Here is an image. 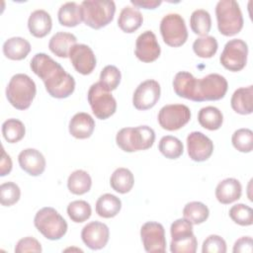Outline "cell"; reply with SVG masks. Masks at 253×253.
<instances>
[{
    "mask_svg": "<svg viewBox=\"0 0 253 253\" xmlns=\"http://www.w3.org/2000/svg\"><path fill=\"white\" fill-rule=\"evenodd\" d=\"M142 22V14L137 8L132 6L124 7L118 19V25L120 29L127 34L135 32L141 26Z\"/></svg>",
    "mask_w": 253,
    "mask_h": 253,
    "instance_id": "obj_25",
    "label": "cell"
},
{
    "mask_svg": "<svg viewBox=\"0 0 253 253\" xmlns=\"http://www.w3.org/2000/svg\"><path fill=\"white\" fill-rule=\"evenodd\" d=\"M70 61L77 72L90 74L96 66V56L90 46L84 43L74 44L69 51Z\"/></svg>",
    "mask_w": 253,
    "mask_h": 253,
    "instance_id": "obj_18",
    "label": "cell"
},
{
    "mask_svg": "<svg viewBox=\"0 0 253 253\" xmlns=\"http://www.w3.org/2000/svg\"><path fill=\"white\" fill-rule=\"evenodd\" d=\"M154 140L155 132L148 126L124 127L116 136L118 146L126 152L146 150L153 145Z\"/></svg>",
    "mask_w": 253,
    "mask_h": 253,
    "instance_id": "obj_4",
    "label": "cell"
},
{
    "mask_svg": "<svg viewBox=\"0 0 253 253\" xmlns=\"http://www.w3.org/2000/svg\"><path fill=\"white\" fill-rule=\"evenodd\" d=\"M30 51V42L21 37L10 38L3 44L4 55L12 60H22L27 57Z\"/></svg>",
    "mask_w": 253,
    "mask_h": 253,
    "instance_id": "obj_26",
    "label": "cell"
},
{
    "mask_svg": "<svg viewBox=\"0 0 253 253\" xmlns=\"http://www.w3.org/2000/svg\"><path fill=\"white\" fill-rule=\"evenodd\" d=\"M92 213L91 206L83 200L73 201L67 207V214L69 218L77 223L87 220Z\"/></svg>",
    "mask_w": 253,
    "mask_h": 253,
    "instance_id": "obj_38",
    "label": "cell"
},
{
    "mask_svg": "<svg viewBox=\"0 0 253 253\" xmlns=\"http://www.w3.org/2000/svg\"><path fill=\"white\" fill-rule=\"evenodd\" d=\"M80 8L82 21L95 30L110 24L116 12V4L112 0H84Z\"/></svg>",
    "mask_w": 253,
    "mask_h": 253,
    "instance_id": "obj_3",
    "label": "cell"
},
{
    "mask_svg": "<svg viewBox=\"0 0 253 253\" xmlns=\"http://www.w3.org/2000/svg\"><path fill=\"white\" fill-rule=\"evenodd\" d=\"M28 28L31 33L36 38H43L49 34L52 28V20L50 15L42 10H35L29 17Z\"/></svg>",
    "mask_w": 253,
    "mask_h": 253,
    "instance_id": "obj_22",
    "label": "cell"
},
{
    "mask_svg": "<svg viewBox=\"0 0 253 253\" xmlns=\"http://www.w3.org/2000/svg\"><path fill=\"white\" fill-rule=\"evenodd\" d=\"M203 253H225L226 243L222 237L216 234L208 236L203 242Z\"/></svg>",
    "mask_w": 253,
    "mask_h": 253,
    "instance_id": "obj_43",
    "label": "cell"
},
{
    "mask_svg": "<svg viewBox=\"0 0 253 253\" xmlns=\"http://www.w3.org/2000/svg\"><path fill=\"white\" fill-rule=\"evenodd\" d=\"M217 28L221 35L231 37L243 28V16L239 4L234 0H220L215 6Z\"/></svg>",
    "mask_w": 253,
    "mask_h": 253,
    "instance_id": "obj_5",
    "label": "cell"
},
{
    "mask_svg": "<svg viewBox=\"0 0 253 253\" xmlns=\"http://www.w3.org/2000/svg\"><path fill=\"white\" fill-rule=\"evenodd\" d=\"M228 88L226 79L217 73H211L201 79L195 80L192 92V101H217L222 99Z\"/></svg>",
    "mask_w": 253,
    "mask_h": 253,
    "instance_id": "obj_6",
    "label": "cell"
},
{
    "mask_svg": "<svg viewBox=\"0 0 253 253\" xmlns=\"http://www.w3.org/2000/svg\"><path fill=\"white\" fill-rule=\"evenodd\" d=\"M195 79L196 77L188 71H180L176 73L173 79V88L175 93L179 97L191 100Z\"/></svg>",
    "mask_w": 253,
    "mask_h": 253,
    "instance_id": "obj_32",
    "label": "cell"
},
{
    "mask_svg": "<svg viewBox=\"0 0 253 253\" xmlns=\"http://www.w3.org/2000/svg\"><path fill=\"white\" fill-rule=\"evenodd\" d=\"M36 93V83L24 73L12 76L6 88L7 100L17 110H27L31 106Z\"/></svg>",
    "mask_w": 253,
    "mask_h": 253,
    "instance_id": "obj_2",
    "label": "cell"
},
{
    "mask_svg": "<svg viewBox=\"0 0 253 253\" xmlns=\"http://www.w3.org/2000/svg\"><path fill=\"white\" fill-rule=\"evenodd\" d=\"M161 52L156 36L151 31L140 34L135 42V56L142 62H152L156 60Z\"/></svg>",
    "mask_w": 253,
    "mask_h": 253,
    "instance_id": "obj_17",
    "label": "cell"
},
{
    "mask_svg": "<svg viewBox=\"0 0 253 253\" xmlns=\"http://www.w3.org/2000/svg\"><path fill=\"white\" fill-rule=\"evenodd\" d=\"M16 253H25V252H42L41 243L34 237L27 236L20 239L15 246Z\"/></svg>",
    "mask_w": 253,
    "mask_h": 253,
    "instance_id": "obj_44",
    "label": "cell"
},
{
    "mask_svg": "<svg viewBox=\"0 0 253 253\" xmlns=\"http://www.w3.org/2000/svg\"><path fill=\"white\" fill-rule=\"evenodd\" d=\"M109 227L105 223L97 220L87 223L81 231L82 241L92 250L104 248L109 241Z\"/></svg>",
    "mask_w": 253,
    "mask_h": 253,
    "instance_id": "obj_16",
    "label": "cell"
},
{
    "mask_svg": "<svg viewBox=\"0 0 253 253\" xmlns=\"http://www.w3.org/2000/svg\"><path fill=\"white\" fill-rule=\"evenodd\" d=\"M230 218L237 224L242 226H248L253 223V211L244 204H237L229 210Z\"/></svg>",
    "mask_w": 253,
    "mask_h": 253,
    "instance_id": "obj_41",
    "label": "cell"
},
{
    "mask_svg": "<svg viewBox=\"0 0 253 253\" xmlns=\"http://www.w3.org/2000/svg\"><path fill=\"white\" fill-rule=\"evenodd\" d=\"M26 133L24 124L17 119H8L2 124V134L9 143L20 141Z\"/></svg>",
    "mask_w": 253,
    "mask_h": 253,
    "instance_id": "obj_35",
    "label": "cell"
},
{
    "mask_svg": "<svg viewBox=\"0 0 253 253\" xmlns=\"http://www.w3.org/2000/svg\"><path fill=\"white\" fill-rule=\"evenodd\" d=\"M110 184L113 190L120 194L128 193L134 184L133 174L126 168H117L111 176Z\"/></svg>",
    "mask_w": 253,
    "mask_h": 253,
    "instance_id": "obj_29",
    "label": "cell"
},
{
    "mask_svg": "<svg viewBox=\"0 0 253 253\" xmlns=\"http://www.w3.org/2000/svg\"><path fill=\"white\" fill-rule=\"evenodd\" d=\"M231 108L240 115H250L253 112V86L241 87L234 91L230 100Z\"/></svg>",
    "mask_w": 253,
    "mask_h": 253,
    "instance_id": "obj_23",
    "label": "cell"
},
{
    "mask_svg": "<svg viewBox=\"0 0 253 253\" xmlns=\"http://www.w3.org/2000/svg\"><path fill=\"white\" fill-rule=\"evenodd\" d=\"M130 3L135 8H143V9H155L159 5H161V0H130Z\"/></svg>",
    "mask_w": 253,
    "mask_h": 253,
    "instance_id": "obj_47",
    "label": "cell"
},
{
    "mask_svg": "<svg viewBox=\"0 0 253 253\" xmlns=\"http://www.w3.org/2000/svg\"><path fill=\"white\" fill-rule=\"evenodd\" d=\"M77 39L71 33L58 32L54 34L48 42L49 50L58 57L69 56V51L71 47L76 44Z\"/></svg>",
    "mask_w": 253,
    "mask_h": 253,
    "instance_id": "obj_24",
    "label": "cell"
},
{
    "mask_svg": "<svg viewBox=\"0 0 253 253\" xmlns=\"http://www.w3.org/2000/svg\"><path fill=\"white\" fill-rule=\"evenodd\" d=\"M183 215L192 224H200L208 219L210 211L209 208L201 202H191L184 207Z\"/></svg>",
    "mask_w": 253,
    "mask_h": 253,
    "instance_id": "obj_34",
    "label": "cell"
},
{
    "mask_svg": "<svg viewBox=\"0 0 253 253\" xmlns=\"http://www.w3.org/2000/svg\"><path fill=\"white\" fill-rule=\"evenodd\" d=\"M60 25L65 27H76L82 22L81 8L76 2H66L60 6L57 13Z\"/></svg>",
    "mask_w": 253,
    "mask_h": 253,
    "instance_id": "obj_28",
    "label": "cell"
},
{
    "mask_svg": "<svg viewBox=\"0 0 253 253\" xmlns=\"http://www.w3.org/2000/svg\"><path fill=\"white\" fill-rule=\"evenodd\" d=\"M232 145L240 152L248 153L253 149V132L249 128L235 130L231 137Z\"/></svg>",
    "mask_w": 253,
    "mask_h": 253,
    "instance_id": "obj_39",
    "label": "cell"
},
{
    "mask_svg": "<svg viewBox=\"0 0 253 253\" xmlns=\"http://www.w3.org/2000/svg\"><path fill=\"white\" fill-rule=\"evenodd\" d=\"M122 208L121 200L112 194L102 195L96 202V212L99 216L104 218H111L116 216Z\"/></svg>",
    "mask_w": 253,
    "mask_h": 253,
    "instance_id": "obj_27",
    "label": "cell"
},
{
    "mask_svg": "<svg viewBox=\"0 0 253 253\" xmlns=\"http://www.w3.org/2000/svg\"><path fill=\"white\" fill-rule=\"evenodd\" d=\"M158 149L166 158L177 159L183 154L184 146L179 138L172 135H165L160 139Z\"/></svg>",
    "mask_w": 253,
    "mask_h": 253,
    "instance_id": "obj_36",
    "label": "cell"
},
{
    "mask_svg": "<svg viewBox=\"0 0 253 253\" xmlns=\"http://www.w3.org/2000/svg\"><path fill=\"white\" fill-rule=\"evenodd\" d=\"M247 55V43L240 39H233L225 43L220 54L219 61L225 69L237 72L245 67Z\"/></svg>",
    "mask_w": 253,
    "mask_h": 253,
    "instance_id": "obj_11",
    "label": "cell"
},
{
    "mask_svg": "<svg viewBox=\"0 0 253 253\" xmlns=\"http://www.w3.org/2000/svg\"><path fill=\"white\" fill-rule=\"evenodd\" d=\"M218 47L217 41L214 37L211 36H205L198 38L195 40L193 43V50L194 52L202 58H211L212 57Z\"/></svg>",
    "mask_w": 253,
    "mask_h": 253,
    "instance_id": "obj_37",
    "label": "cell"
},
{
    "mask_svg": "<svg viewBox=\"0 0 253 253\" xmlns=\"http://www.w3.org/2000/svg\"><path fill=\"white\" fill-rule=\"evenodd\" d=\"M160 33L166 44L172 47L183 45L188 40V31L183 17L177 13L165 15L160 22Z\"/></svg>",
    "mask_w": 253,
    "mask_h": 253,
    "instance_id": "obj_10",
    "label": "cell"
},
{
    "mask_svg": "<svg viewBox=\"0 0 253 253\" xmlns=\"http://www.w3.org/2000/svg\"><path fill=\"white\" fill-rule=\"evenodd\" d=\"M187 149L190 158L196 162L208 160L213 151L211 138L201 131H193L187 136Z\"/></svg>",
    "mask_w": 253,
    "mask_h": 253,
    "instance_id": "obj_15",
    "label": "cell"
},
{
    "mask_svg": "<svg viewBox=\"0 0 253 253\" xmlns=\"http://www.w3.org/2000/svg\"><path fill=\"white\" fill-rule=\"evenodd\" d=\"M190 109L183 104H170L162 107L158 113V123L166 130H177L189 123Z\"/></svg>",
    "mask_w": 253,
    "mask_h": 253,
    "instance_id": "obj_12",
    "label": "cell"
},
{
    "mask_svg": "<svg viewBox=\"0 0 253 253\" xmlns=\"http://www.w3.org/2000/svg\"><path fill=\"white\" fill-rule=\"evenodd\" d=\"M172 253H195L197 251V238L193 231V224L184 218L175 220L170 227Z\"/></svg>",
    "mask_w": 253,
    "mask_h": 253,
    "instance_id": "obj_8",
    "label": "cell"
},
{
    "mask_svg": "<svg viewBox=\"0 0 253 253\" xmlns=\"http://www.w3.org/2000/svg\"><path fill=\"white\" fill-rule=\"evenodd\" d=\"M192 31L199 36H208L211 28V18L208 11L204 9L195 10L190 17Z\"/></svg>",
    "mask_w": 253,
    "mask_h": 253,
    "instance_id": "obj_33",
    "label": "cell"
},
{
    "mask_svg": "<svg viewBox=\"0 0 253 253\" xmlns=\"http://www.w3.org/2000/svg\"><path fill=\"white\" fill-rule=\"evenodd\" d=\"M242 186L235 178H226L220 181L215 188V198L223 205L231 204L240 199Z\"/></svg>",
    "mask_w": 253,
    "mask_h": 253,
    "instance_id": "obj_21",
    "label": "cell"
},
{
    "mask_svg": "<svg viewBox=\"0 0 253 253\" xmlns=\"http://www.w3.org/2000/svg\"><path fill=\"white\" fill-rule=\"evenodd\" d=\"M253 241L250 236H242L237 239L233 245V252L234 253H251L253 250Z\"/></svg>",
    "mask_w": 253,
    "mask_h": 253,
    "instance_id": "obj_45",
    "label": "cell"
},
{
    "mask_svg": "<svg viewBox=\"0 0 253 253\" xmlns=\"http://www.w3.org/2000/svg\"><path fill=\"white\" fill-rule=\"evenodd\" d=\"M87 99L97 119L106 120L113 116L117 110L116 99L99 82L91 85L88 90Z\"/></svg>",
    "mask_w": 253,
    "mask_h": 253,
    "instance_id": "obj_9",
    "label": "cell"
},
{
    "mask_svg": "<svg viewBox=\"0 0 253 253\" xmlns=\"http://www.w3.org/2000/svg\"><path fill=\"white\" fill-rule=\"evenodd\" d=\"M36 228L47 239L58 240L67 231V222L58 211L50 207L41 209L35 215Z\"/></svg>",
    "mask_w": 253,
    "mask_h": 253,
    "instance_id": "obj_7",
    "label": "cell"
},
{
    "mask_svg": "<svg viewBox=\"0 0 253 253\" xmlns=\"http://www.w3.org/2000/svg\"><path fill=\"white\" fill-rule=\"evenodd\" d=\"M160 85L156 80L147 79L141 82L132 96V104L135 109L145 111L155 106L160 98Z\"/></svg>",
    "mask_w": 253,
    "mask_h": 253,
    "instance_id": "obj_14",
    "label": "cell"
},
{
    "mask_svg": "<svg viewBox=\"0 0 253 253\" xmlns=\"http://www.w3.org/2000/svg\"><path fill=\"white\" fill-rule=\"evenodd\" d=\"M122 79L121 71L115 65L105 66L100 73L99 83L103 86L104 89L111 92L119 86Z\"/></svg>",
    "mask_w": 253,
    "mask_h": 253,
    "instance_id": "obj_40",
    "label": "cell"
},
{
    "mask_svg": "<svg viewBox=\"0 0 253 253\" xmlns=\"http://www.w3.org/2000/svg\"><path fill=\"white\" fill-rule=\"evenodd\" d=\"M32 71L44 83L47 93L57 99L69 97L75 89L74 78L49 55L40 52L30 63Z\"/></svg>",
    "mask_w": 253,
    "mask_h": 253,
    "instance_id": "obj_1",
    "label": "cell"
},
{
    "mask_svg": "<svg viewBox=\"0 0 253 253\" xmlns=\"http://www.w3.org/2000/svg\"><path fill=\"white\" fill-rule=\"evenodd\" d=\"M140 237L146 252H165V230L161 223L147 221L140 228Z\"/></svg>",
    "mask_w": 253,
    "mask_h": 253,
    "instance_id": "obj_13",
    "label": "cell"
},
{
    "mask_svg": "<svg viewBox=\"0 0 253 253\" xmlns=\"http://www.w3.org/2000/svg\"><path fill=\"white\" fill-rule=\"evenodd\" d=\"M69 132L72 136L79 139H85L92 135L95 128V121L84 112L75 114L69 121Z\"/></svg>",
    "mask_w": 253,
    "mask_h": 253,
    "instance_id": "obj_20",
    "label": "cell"
},
{
    "mask_svg": "<svg viewBox=\"0 0 253 253\" xmlns=\"http://www.w3.org/2000/svg\"><path fill=\"white\" fill-rule=\"evenodd\" d=\"M92 186V179L90 175L84 170L73 171L67 180L68 190L74 195H83L90 191Z\"/></svg>",
    "mask_w": 253,
    "mask_h": 253,
    "instance_id": "obj_31",
    "label": "cell"
},
{
    "mask_svg": "<svg viewBox=\"0 0 253 253\" xmlns=\"http://www.w3.org/2000/svg\"><path fill=\"white\" fill-rule=\"evenodd\" d=\"M198 121L203 127L209 130H216L222 125L223 116L216 107L208 106L199 111Z\"/></svg>",
    "mask_w": 253,
    "mask_h": 253,
    "instance_id": "obj_30",
    "label": "cell"
},
{
    "mask_svg": "<svg viewBox=\"0 0 253 253\" xmlns=\"http://www.w3.org/2000/svg\"><path fill=\"white\" fill-rule=\"evenodd\" d=\"M20 167L31 176H40L45 169V158L38 149L26 148L18 155Z\"/></svg>",
    "mask_w": 253,
    "mask_h": 253,
    "instance_id": "obj_19",
    "label": "cell"
},
{
    "mask_svg": "<svg viewBox=\"0 0 253 253\" xmlns=\"http://www.w3.org/2000/svg\"><path fill=\"white\" fill-rule=\"evenodd\" d=\"M21 197V190L14 182H5L0 186V202L2 206L10 207L16 204Z\"/></svg>",
    "mask_w": 253,
    "mask_h": 253,
    "instance_id": "obj_42",
    "label": "cell"
},
{
    "mask_svg": "<svg viewBox=\"0 0 253 253\" xmlns=\"http://www.w3.org/2000/svg\"><path fill=\"white\" fill-rule=\"evenodd\" d=\"M12 170V160L11 157L6 153L4 147H2V156L0 161V176H6Z\"/></svg>",
    "mask_w": 253,
    "mask_h": 253,
    "instance_id": "obj_46",
    "label": "cell"
}]
</instances>
